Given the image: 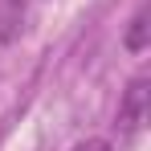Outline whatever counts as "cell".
<instances>
[{
  "label": "cell",
  "instance_id": "cell-1",
  "mask_svg": "<svg viewBox=\"0 0 151 151\" xmlns=\"http://www.w3.org/2000/svg\"><path fill=\"white\" fill-rule=\"evenodd\" d=\"M143 119H147V78H135L127 86L123 102H119V127H123V135H135L143 127Z\"/></svg>",
  "mask_w": 151,
  "mask_h": 151
},
{
  "label": "cell",
  "instance_id": "cell-2",
  "mask_svg": "<svg viewBox=\"0 0 151 151\" xmlns=\"http://www.w3.org/2000/svg\"><path fill=\"white\" fill-rule=\"evenodd\" d=\"M147 41H151L147 8H139V12H135V21L127 25V37H123V45H127V53H143V49H147Z\"/></svg>",
  "mask_w": 151,
  "mask_h": 151
},
{
  "label": "cell",
  "instance_id": "cell-3",
  "mask_svg": "<svg viewBox=\"0 0 151 151\" xmlns=\"http://www.w3.org/2000/svg\"><path fill=\"white\" fill-rule=\"evenodd\" d=\"M74 151H114V143H110V139H86V143H78Z\"/></svg>",
  "mask_w": 151,
  "mask_h": 151
}]
</instances>
